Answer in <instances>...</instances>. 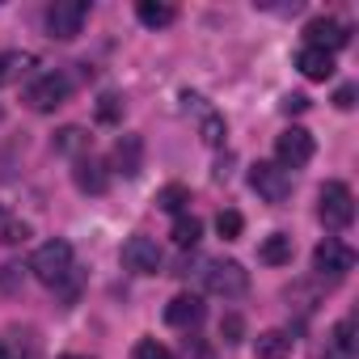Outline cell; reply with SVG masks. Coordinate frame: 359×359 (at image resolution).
I'll use <instances>...</instances> for the list:
<instances>
[{
    "label": "cell",
    "instance_id": "33",
    "mask_svg": "<svg viewBox=\"0 0 359 359\" xmlns=\"http://www.w3.org/2000/svg\"><path fill=\"white\" fill-rule=\"evenodd\" d=\"M0 359H9V351H5V346H0Z\"/></svg>",
    "mask_w": 359,
    "mask_h": 359
},
{
    "label": "cell",
    "instance_id": "13",
    "mask_svg": "<svg viewBox=\"0 0 359 359\" xmlns=\"http://www.w3.org/2000/svg\"><path fill=\"white\" fill-rule=\"evenodd\" d=\"M110 165H114V173L135 177V173L144 169V140H140V135H123V140L114 144V152H110Z\"/></svg>",
    "mask_w": 359,
    "mask_h": 359
},
{
    "label": "cell",
    "instance_id": "25",
    "mask_svg": "<svg viewBox=\"0 0 359 359\" xmlns=\"http://www.w3.org/2000/svg\"><path fill=\"white\" fill-rule=\"evenodd\" d=\"M199 131H203V144H212V148H220V144H224V118H220V114H208Z\"/></svg>",
    "mask_w": 359,
    "mask_h": 359
},
{
    "label": "cell",
    "instance_id": "15",
    "mask_svg": "<svg viewBox=\"0 0 359 359\" xmlns=\"http://www.w3.org/2000/svg\"><path fill=\"white\" fill-rule=\"evenodd\" d=\"M292 346H296V338H292L287 330H266V334H258L254 355H258V359H287Z\"/></svg>",
    "mask_w": 359,
    "mask_h": 359
},
{
    "label": "cell",
    "instance_id": "12",
    "mask_svg": "<svg viewBox=\"0 0 359 359\" xmlns=\"http://www.w3.org/2000/svg\"><path fill=\"white\" fill-rule=\"evenodd\" d=\"M203 296H195V292H182V296H173L169 304H165V321L169 325H177V330H191V325H199L203 321Z\"/></svg>",
    "mask_w": 359,
    "mask_h": 359
},
{
    "label": "cell",
    "instance_id": "29",
    "mask_svg": "<svg viewBox=\"0 0 359 359\" xmlns=\"http://www.w3.org/2000/svg\"><path fill=\"white\" fill-rule=\"evenodd\" d=\"M309 110V97L304 93H287L283 97V114H304Z\"/></svg>",
    "mask_w": 359,
    "mask_h": 359
},
{
    "label": "cell",
    "instance_id": "3",
    "mask_svg": "<svg viewBox=\"0 0 359 359\" xmlns=\"http://www.w3.org/2000/svg\"><path fill=\"white\" fill-rule=\"evenodd\" d=\"M30 271H34L39 283L60 287V283L72 275V245H68V241H47V245H39V254L30 258Z\"/></svg>",
    "mask_w": 359,
    "mask_h": 359
},
{
    "label": "cell",
    "instance_id": "18",
    "mask_svg": "<svg viewBox=\"0 0 359 359\" xmlns=\"http://www.w3.org/2000/svg\"><path fill=\"white\" fill-rule=\"evenodd\" d=\"M135 18H140L148 30H161V26H169V22L177 18V9H173V5H161V0H140V5H135Z\"/></svg>",
    "mask_w": 359,
    "mask_h": 359
},
{
    "label": "cell",
    "instance_id": "21",
    "mask_svg": "<svg viewBox=\"0 0 359 359\" xmlns=\"http://www.w3.org/2000/svg\"><path fill=\"white\" fill-rule=\"evenodd\" d=\"M187 203H191V191H187V187H177V182L156 191V208H161V212H173V216H182V208H187Z\"/></svg>",
    "mask_w": 359,
    "mask_h": 359
},
{
    "label": "cell",
    "instance_id": "14",
    "mask_svg": "<svg viewBox=\"0 0 359 359\" xmlns=\"http://www.w3.org/2000/svg\"><path fill=\"white\" fill-rule=\"evenodd\" d=\"M321 359H355V321H351V317H346V321H338V325L330 330Z\"/></svg>",
    "mask_w": 359,
    "mask_h": 359
},
{
    "label": "cell",
    "instance_id": "32",
    "mask_svg": "<svg viewBox=\"0 0 359 359\" xmlns=\"http://www.w3.org/2000/svg\"><path fill=\"white\" fill-rule=\"evenodd\" d=\"M60 359H85V355H60Z\"/></svg>",
    "mask_w": 359,
    "mask_h": 359
},
{
    "label": "cell",
    "instance_id": "10",
    "mask_svg": "<svg viewBox=\"0 0 359 359\" xmlns=\"http://www.w3.org/2000/svg\"><path fill=\"white\" fill-rule=\"evenodd\" d=\"M123 266L135 275H156L161 271V245L152 237H131L123 245Z\"/></svg>",
    "mask_w": 359,
    "mask_h": 359
},
{
    "label": "cell",
    "instance_id": "30",
    "mask_svg": "<svg viewBox=\"0 0 359 359\" xmlns=\"http://www.w3.org/2000/svg\"><path fill=\"white\" fill-rule=\"evenodd\" d=\"M334 106H338V110H351V106H355V85H342V89L334 93Z\"/></svg>",
    "mask_w": 359,
    "mask_h": 359
},
{
    "label": "cell",
    "instance_id": "31",
    "mask_svg": "<svg viewBox=\"0 0 359 359\" xmlns=\"http://www.w3.org/2000/svg\"><path fill=\"white\" fill-rule=\"evenodd\" d=\"M220 334H224L229 342H237V338H241V317H224V321H220Z\"/></svg>",
    "mask_w": 359,
    "mask_h": 359
},
{
    "label": "cell",
    "instance_id": "23",
    "mask_svg": "<svg viewBox=\"0 0 359 359\" xmlns=\"http://www.w3.org/2000/svg\"><path fill=\"white\" fill-rule=\"evenodd\" d=\"M241 229H245L241 212H233V208H229V212H220V216H216V233H220L224 241H237V237H241Z\"/></svg>",
    "mask_w": 359,
    "mask_h": 359
},
{
    "label": "cell",
    "instance_id": "9",
    "mask_svg": "<svg viewBox=\"0 0 359 359\" xmlns=\"http://www.w3.org/2000/svg\"><path fill=\"white\" fill-rule=\"evenodd\" d=\"M351 43V30L342 26V22H334V18H313L309 26H304V47H317V51H338V47H346Z\"/></svg>",
    "mask_w": 359,
    "mask_h": 359
},
{
    "label": "cell",
    "instance_id": "8",
    "mask_svg": "<svg viewBox=\"0 0 359 359\" xmlns=\"http://www.w3.org/2000/svg\"><path fill=\"white\" fill-rule=\"evenodd\" d=\"M351 266H355V254H351L338 237H325V241L313 250V271H317L321 279H342Z\"/></svg>",
    "mask_w": 359,
    "mask_h": 359
},
{
    "label": "cell",
    "instance_id": "5",
    "mask_svg": "<svg viewBox=\"0 0 359 359\" xmlns=\"http://www.w3.org/2000/svg\"><path fill=\"white\" fill-rule=\"evenodd\" d=\"M85 18H89V5H85V0H55V5L47 9V30H51V39L68 43V39L81 34Z\"/></svg>",
    "mask_w": 359,
    "mask_h": 359
},
{
    "label": "cell",
    "instance_id": "24",
    "mask_svg": "<svg viewBox=\"0 0 359 359\" xmlns=\"http://www.w3.org/2000/svg\"><path fill=\"white\" fill-rule=\"evenodd\" d=\"M97 118L102 123H118L123 118V97L118 93H102L97 97Z\"/></svg>",
    "mask_w": 359,
    "mask_h": 359
},
{
    "label": "cell",
    "instance_id": "22",
    "mask_svg": "<svg viewBox=\"0 0 359 359\" xmlns=\"http://www.w3.org/2000/svg\"><path fill=\"white\" fill-rule=\"evenodd\" d=\"M85 148H89V135H85L81 127H64V131L55 135V152H72V156H85Z\"/></svg>",
    "mask_w": 359,
    "mask_h": 359
},
{
    "label": "cell",
    "instance_id": "16",
    "mask_svg": "<svg viewBox=\"0 0 359 359\" xmlns=\"http://www.w3.org/2000/svg\"><path fill=\"white\" fill-rule=\"evenodd\" d=\"M296 68H300L309 81H325V76H334V55H330V51H317V47H304V51L296 55Z\"/></svg>",
    "mask_w": 359,
    "mask_h": 359
},
{
    "label": "cell",
    "instance_id": "2",
    "mask_svg": "<svg viewBox=\"0 0 359 359\" xmlns=\"http://www.w3.org/2000/svg\"><path fill=\"white\" fill-rule=\"evenodd\" d=\"M203 287L212 292V296H224V300H237V296H245L250 292V271L241 266V262H233V258H216V262H203Z\"/></svg>",
    "mask_w": 359,
    "mask_h": 359
},
{
    "label": "cell",
    "instance_id": "20",
    "mask_svg": "<svg viewBox=\"0 0 359 359\" xmlns=\"http://www.w3.org/2000/svg\"><path fill=\"white\" fill-rule=\"evenodd\" d=\"M26 68H34V55H26V51H5V55H0V85L18 81Z\"/></svg>",
    "mask_w": 359,
    "mask_h": 359
},
{
    "label": "cell",
    "instance_id": "4",
    "mask_svg": "<svg viewBox=\"0 0 359 359\" xmlns=\"http://www.w3.org/2000/svg\"><path fill=\"white\" fill-rule=\"evenodd\" d=\"M250 187L266 203H287V195H292V173L283 165H275V161H258V165H250Z\"/></svg>",
    "mask_w": 359,
    "mask_h": 359
},
{
    "label": "cell",
    "instance_id": "28",
    "mask_svg": "<svg viewBox=\"0 0 359 359\" xmlns=\"http://www.w3.org/2000/svg\"><path fill=\"white\" fill-rule=\"evenodd\" d=\"M26 237H30V229L18 224V220H5V224H0V241H5V245H18V241H26Z\"/></svg>",
    "mask_w": 359,
    "mask_h": 359
},
{
    "label": "cell",
    "instance_id": "27",
    "mask_svg": "<svg viewBox=\"0 0 359 359\" xmlns=\"http://www.w3.org/2000/svg\"><path fill=\"white\" fill-rule=\"evenodd\" d=\"M26 271H30V266H22V262H9V266H0V287H5V292H13V287L26 279Z\"/></svg>",
    "mask_w": 359,
    "mask_h": 359
},
{
    "label": "cell",
    "instance_id": "17",
    "mask_svg": "<svg viewBox=\"0 0 359 359\" xmlns=\"http://www.w3.org/2000/svg\"><path fill=\"white\" fill-rule=\"evenodd\" d=\"M292 250H296V245H292L287 233H271V237L258 245V258H262L266 266H287V262H292Z\"/></svg>",
    "mask_w": 359,
    "mask_h": 359
},
{
    "label": "cell",
    "instance_id": "6",
    "mask_svg": "<svg viewBox=\"0 0 359 359\" xmlns=\"http://www.w3.org/2000/svg\"><path fill=\"white\" fill-rule=\"evenodd\" d=\"M68 93H72V76H64V72H47V76H39V81L26 89V102H30V110L47 114V110L64 106Z\"/></svg>",
    "mask_w": 359,
    "mask_h": 359
},
{
    "label": "cell",
    "instance_id": "1",
    "mask_svg": "<svg viewBox=\"0 0 359 359\" xmlns=\"http://www.w3.org/2000/svg\"><path fill=\"white\" fill-rule=\"evenodd\" d=\"M317 220H321L330 233L351 229V220H355V195H351L346 182H325V187L317 191Z\"/></svg>",
    "mask_w": 359,
    "mask_h": 359
},
{
    "label": "cell",
    "instance_id": "11",
    "mask_svg": "<svg viewBox=\"0 0 359 359\" xmlns=\"http://www.w3.org/2000/svg\"><path fill=\"white\" fill-rule=\"evenodd\" d=\"M72 182H76V191H81V195H106V187H110V173H106V165H102V161L89 152V156H76Z\"/></svg>",
    "mask_w": 359,
    "mask_h": 359
},
{
    "label": "cell",
    "instance_id": "26",
    "mask_svg": "<svg viewBox=\"0 0 359 359\" xmlns=\"http://www.w3.org/2000/svg\"><path fill=\"white\" fill-rule=\"evenodd\" d=\"M135 359H173V351L161 346L156 338H144V342H135Z\"/></svg>",
    "mask_w": 359,
    "mask_h": 359
},
{
    "label": "cell",
    "instance_id": "7",
    "mask_svg": "<svg viewBox=\"0 0 359 359\" xmlns=\"http://www.w3.org/2000/svg\"><path fill=\"white\" fill-rule=\"evenodd\" d=\"M275 165H283L287 173L292 169H300V165H309L313 161V135L304 131V127H287L279 140H275Z\"/></svg>",
    "mask_w": 359,
    "mask_h": 359
},
{
    "label": "cell",
    "instance_id": "19",
    "mask_svg": "<svg viewBox=\"0 0 359 359\" xmlns=\"http://www.w3.org/2000/svg\"><path fill=\"white\" fill-rule=\"evenodd\" d=\"M169 237L182 245V250H195V245H199V237H203V220H199V216H177Z\"/></svg>",
    "mask_w": 359,
    "mask_h": 359
}]
</instances>
